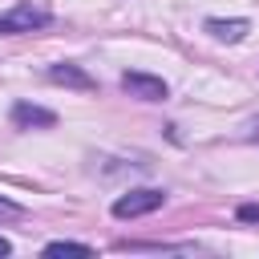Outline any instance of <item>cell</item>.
Returning <instances> with one entry per match:
<instances>
[{
	"instance_id": "6da1fadb",
	"label": "cell",
	"mask_w": 259,
	"mask_h": 259,
	"mask_svg": "<svg viewBox=\"0 0 259 259\" xmlns=\"http://www.w3.org/2000/svg\"><path fill=\"white\" fill-rule=\"evenodd\" d=\"M53 16L45 4H32V0H20L12 4L8 12H0V36H16V32H32V28H45Z\"/></svg>"
},
{
	"instance_id": "7a4b0ae2",
	"label": "cell",
	"mask_w": 259,
	"mask_h": 259,
	"mask_svg": "<svg viewBox=\"0 0 259 259\" xmlns=\"http://www.w3.org/2000/svg\"><path fill=\"white\" fill-rule=\"evenodd\" d=\"M162 202H166V194H162L158 186H142V190L121 194V198L113 202V214H117V219H142V214H154Z\"/></svg>"
},
{
	"instance_id": "3957f363",
	"label": "cell",
	"mask_w": 259,
	"mask_h": 259,
	"mask_svg": "<svg viewBox=\"0 0 259 259\" xmlns=\"http://www.w3.org/2000/svg\"><path fill=\"white\" fill-rule=\"evenodd\" d=\"M121 89H125L130 97H138V101H166V93H170L162 77H154V73H138V69L121 73Z\"/></svg>"
},
{
	"instance_id": "277c9868",
	"label": "cell",
	"mask_w": 259,
	"mask_h": 259,
	"mask_svg": "<svg viewBox=\"0 0 259 259\" xmlns=\"http://www.w3.org/2000/svg\"><path fill=\"white\" fill-rule=\"evenodd\" d=\"M12 125H20V130H53L57 125V113L53 109H45V105H32V101H16L12 105Z\"/></svg>"
},
{
	"instance_id": "5b68a950",
	"label": "cell",
	"mask_w": 259,
	"mask_h": 259,
	"mask_svg": "<svg viewBox=\"0 0 259 259\" xmlns=\"http://www.w3.org/2000/svg\"><path fill=\"white\" fill-rule=\"evenodd\" d=\"M49 77H53L57 85H69V89H93V85H97V81H93L85 69H77V65H69V61L49 65Z\"/></svg>"
},
{
	"instance_id": "8992f818",
	"label": "cell",
	"mask_w": 259,
	"mask_h": 259,
	"mask_svg": "<svg viewBox=\"0 0 259 259\" xmlns=\"http://www.w3.org/2000/svg\"><path fill=\"white\" fill-rule=\"evenodd\" d=\"M206 32H210L214 40L235 45V40H243V36L251 32V24H247V20H219V16H210V20H206Z\"/></svg>"
},
{
	"instance_id": "52a82bcc",
	"label": "cell",
	"mask_w": 259,
	"mask_h": 259,
	"mask_svg": "<svg viewBox=\"0 0 259 259\" xmlns=\"http://www.w3.org/2000/svg\"><path fill=\"white\" fill-rule=\"evenodd\" d=\"M45 255H93V247L89 243H73V239H57V243L45 247Z\"/></svg>"
},
{
	"instance_id": "ba28073f",
	"label": "cell",
	"mask_w": 259,
	"mask_h": 259,
	"mask_svg": "<svg viewBox=\"0 0 259 259\" xmlns=\"http://www.w3.org/2000/svg\"><path fill=\"white\" fill-rule=\"evenodd\" d=\"M239 223H259V202H247V206H239Z\"/></svg>"
},
{
	"instance_id": "9c48e42d",
	"label": "cell",
	"mask_w": 259,
	"mask_h": 259,
	"mask_svg": "<svg viewBox=\"0 0 259 259\" xmlns=\"http://www.w3.org/2000/svg\"><path fill=\"white\" fill-rule=\"evenodd\" d=\"M0 214H20V206H12V202H4V198H0Z\"/></svg>"
},
{
	"instance_id": "30bf717a",
	"label": "cell",
	"mask_w": 259,
	"mask_h": 259,
	"mask_svg": "<svg viewBox=\"0 0 259 259\" xmlns=\"http://www.w3.org/2000/svg\"><path fill=\"white\" fill-rule=\"evenodd\" d=\"M0 255H12V243H8L4 235H0Z\"/></svg>"
}]
</instances>
